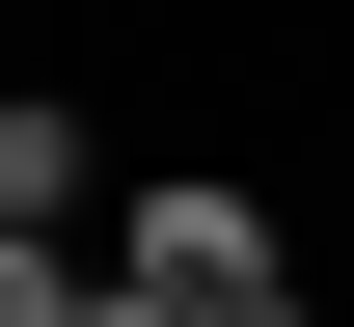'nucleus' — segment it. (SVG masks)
<instances>
[{"label":"nucleus","instance_id":"f257e3e1","mask_svg":"<svg viewBox=\"0 0 354 327\" xmlns=\"http://www.w3.org/2000/svg\"><path fill=\"white\" fill-rule=\"evenodd\" d=\"M109 300L245 327V300H300V245H272V191H245V164H136V191H109Z\"/></svg>","mask_w":354,"mask_h":327},{"label":"nucleus","instance_id":"f03ea898","mask_svg":"<svg viewBox=\"0 0 354 327\" xmlns=\"http://www.w3.org/2000/svg\"><path fill=\"white\" fill-rule=\"evenodd\" d=\"M55 300H82V245H28V218H0V327H55Z\"/></svg>","mask_w":354,"mask_h":327},{"label":"nucleus","instance_id":"7ed1b4c3","mask_svg":"<svg viewBox=\"0 0 354 327\" xmlns=\"http://www.w3.org/2000/svg\"><path fill=\"white\" fill-rule=\"evenodd\" d=\"M55 327H164V300H109V273H82V300H55Z\"/></svg>","mask_w":354,"mask_h":327},{"label":"nucleus","instance_id":"20e7f679","mask_svg":"<svg viewBox=\"0 0 354 327\" xmlns=\"http://www.w3.org/2000/svg\"><path fill=\"white\" fill-rule=\"evenodd\" d=\"M245 327H327V300H245Z\"/></svg>","mask_w":354,"mask_h":327}]
</instances>
